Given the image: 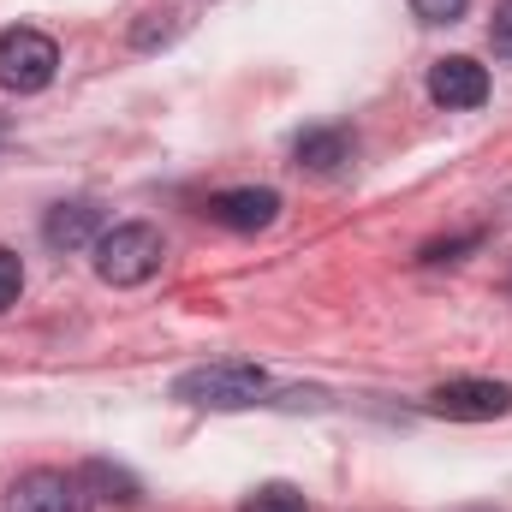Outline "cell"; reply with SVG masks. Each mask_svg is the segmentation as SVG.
Instances as JSON below:
<instances>
[{"mask_svg": "<svg viewBox=\"0 0 512 512\" xmlns=\"http://www.w3.org/2000/svg\"><path fill=\"white\" fill-rule=\"evenodd\" d=\"M173 399L197 411H251L268 399V370L262 364H197L173 382Z\"/></svg>", "mask_w": 512, "mask_h": 512, "instance_id": "6da1fadb", "label": "cell"}, {"mask_svg": "<svg viewBox=\"0 0 512 512\" xmlns=\"http://www.w3.org/2000/svg\"><path fill=\"white\" fill-rule=\"evenodd\" d=\"M161 256H167V245L149 221H120L96 239V274L108 286H143L161 268Z\"/></svg>", "mask_w": 512, "mask_h": 512, "instance_id": "7a4b0ae2", "label": "cell"}, {"mask_svg": "<svg viewBox=\"0 0 512 512\" xmlns=\"http://www.w3.org/2000/svg\"><path fill=\"white\" fill-rule=\"evenodd\" d=\"M54 72H60V48H54L48 30H30V24L0 30V90L36 96V90L54 84Z\"/></svg>", "mask_w": 512, "mask_h": 512, "instance_id": "3957f363", "label": "cell"}, {"mask_svg": "<svg viewBox=\"0 0 512 512\" xmlns=\"http://www.w3.org/2000/svg\"><path fill=\"white\" fill-rule=\"evenodd\" d=\"M429 411L453 417V423H489V417H507L512 411V387L483 382V376H453V382H441L429 393Z\"/></svg>", "mask_w": 512, "mask_h": 512, "instance_id": "277c9868", "label": "cell"}, {"mask_svg": "<svg viewBox=\"0 0 512 512\" xmlns=\"http://www.w3.org/2000/svg\"><path fill=\"white\" fill-rule=\"evenodd\" d=\"M6 512H90V495H84V477H66V471H24V477L6 489Z\"/></svg>", "mask_w": 512, "mask_h": 512, "instance_id": "5b68a950", "label": "cell"}, {"mask_svg": "<svg viewBox=\"0 0 512 512\" xmlns=\"http://www.w3.org/2000/svg\"><path fill=\"white\" fill-rule=\"evenodd\" d=\"M209 221L227 233H268L280 221V191L274 185H233L209 197Z\"/></svg>", "mask_w": 512, "mask_h": 512, "instance_id": "8992f818", "label": "cell"}, {"mask_svg": "<svg viewBox=\"0 0 512 512\" xmlns=\"http://www.w3.org/2000/svg\"><path fill=\"white\" fill-rule=\"evenodd\" d=\"M429 96L435 108H483L489 102V66H477L471 54H447L429 66Z\"/></svg>", "mask_w": 512, "mask_h": 512, "instance_id": "52a82bcc", "label": "cell"}, {"mask_svg": "<svg viewBox=\"0 0 512 512\" xmlns=\"http://www.w3.org/2000/svg\"><path fill=\"white\" fill-rule=\"evenodd\" d=\"M352 155H358V143H352V131H340V126H316V131H304V137L292 143V161H298L304 173H316V179L346 173Z\"/></svg>", "mask_w": 512, "mask_h": 512, "instance_id": "ba28073f", "label": "cell"}, {"mask_svg": "<svg viewBox=\"0 0 512 512\" xmlns=\"http://www.w3.org/2000/svg\"><path fill=\"white\" fill-rule=\"evenodd\" d=\"M108 233V221H102V209L96 203H54L48 209V221H42V239L54 245V251H96V239Z\"/></svg>", "mask_w": 512, "mask_h": 512, "instance_id": "9c48e42d", "label": "cell"}, {"mask_svg": "<svg viewBox=\"0 0 512 512\" xmlns=\"http://www.w3.org/2000/svg\"><path fill=\"white\" fill-rule=\"evenodd\" d=\"M84 483H90V489H108V501H137V483H131L126 471H120V465H102V459H96V465H84Z\"/></svg>", "mask_w": 512, "mask_h": 512, "instance_id": "30bf717a", "label": "cell"}, {"mask_svg": "<svg viewBox=\"0 0 512 512\" xmlns=\"http://www.w3.org/2000/svg\"><path fill=\"white\" fill-rule=\"evenodd\" d=\"M239 512H310V507H304V495H298V489H286V483H268V489H256V495H251Z\"/></svg>", "mask_w": 512, "mask_h": 512, "instance_id": "8fae6325", "label": "cell"}, {"mask_svg": "<svg viewBox=\"0 0 512 512\" xmlns=\"http://www.w3.org/2000/svg\"><path fill=\"white\" fill-rule=\"evenodd\" d=\"M411 12H417L423 24H459V18L471 12V0H411Z\"/></svg>", "mask_w": 512, "mask_h": 512, "instance_id": "7c38bea8", "label": "cell"}, {"mask_svg": "<svg viewBox=\"0 0 512 512\" xmlns=\"http://www.w3.org/2000/svg\"><path fill=\"white\" fill-rule=\"evenodd\" d=\"M18 292H24V262L0 245V310H12V304H18Z\"/></svg>", "mask_w": 512, "mask_h": 512, "instance_id": "4fadbf2b", "label": "cell"}, {"mask_svg": "<svg viewBox=\"0 0 512 512\" xmlns=\"http://www.w3.org/2000/svg\"><path fill=\"white\" fill-rule=\"evenodd\" d=\"M489 48H495L501 60H512V0H501V6H495V24H489Z\"/></svg>", "mask_w": 512, "mask_h": 512, "instance_id": "5bb4252c", "label": "cell"}, {"mask_svg": "<svg viewBox=\"0 0 512 512\" xmlns=\"http://www.w3.org/2000/svg\"><path fill=\"white\" fill-rule=\"evenodd\" d=\"M471 245H477V233L471 239H447V245H423L417 262H459V251H471Z\"/></svg>", "mask_w": 512, "mask_h": 512, "instance_id": "9a60e30c", "label": "cell"}, {"mask_svg": "<svg viewBox=\"0 0 512 512\" xmlns=\"http://www.w3.org/2000/svg\"><path fill=\"white\" fill-rule=\"evenodd\" d=\"M0 143H6V120H0Z\"/></svg>", "mask_w": 512, "mask_h": 512, "instance_id": "2e32d148", "label": "cell"}]
</instances>
